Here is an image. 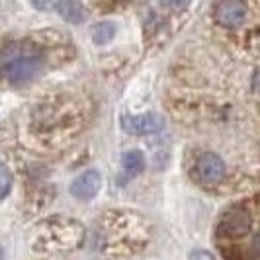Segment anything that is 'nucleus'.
<instances>
[{
    "instance_id": "f257e3e1",
    "label": "nucleus",
    "mask_w": 260,
    "mask_h": 260,
    "mask_svg": "<svg viewBox=\"0 0 260 260\" xmlns=\"http://www.w3.org/2000/svg\"><path fill=\"white\" fill-rule=\"evenodd\" d=\"M45 57L36 45L22 41L0 51V78L8 84H24L43 71Z\"/></svg>"
},
{
    "instance_id": "f03ea898",
    "label": "nucleus",
    "mask_w": 260,
    "mask_h": 260,
    "mask_svg": "<svg viewBox=\"0 0 260 260\" xmlns=\"http://www.w3.org/2000/svg\"><path fill=\"white\" fill-rule=\"evenodd\" d=\"M225 172H227L225 162H223L221 156L215 155V153H204L194 165V176L202 186L219 184L225 176Z\"/></svg>"
},
{
    "instance_id": "7ed1b4c3",
    "label": "nucleus",
    "mask_w": 260,
    "mask_h": 260,
    "mask_svg": "<svg viewBox=\"0 0 260 260\" xmlns=\"http://www.w3.org/2000/svg\"><path fill=\"white\" fill-rule=\"evenodd\" d=\"M121 129L127 131L129 135H151L165 127V119L160 114L149 112V114H139V116H125L119 117Z\"/></svg>"
},
{
    "instance_id": "20e7f679",
    "label": "nucleus",
    "mask_w": 260,
    "mask_h": 260,
    "mask_svg": "<svg viewBox=\"0 0 260 260\" xmlns=\"http://www.w3.org/2000/svg\"><path fill=\"white\" fill-rule=\"evenodd\" d=\"M250 229V215L245 208L233 206L223 213L221 221L217 225L219 237H243Z\"/></svg>"
},
{
    "instance_id": "39448f33",
    "label": "nucleus",
    "mask_w": 260,
    "mask_h": 260,
    "mask_svg": "<svg viewBox=\"0 0 260 260\" xmlns=\"http://www.w3.org/2000/svg\"><path fill=\"white\" fill-rule=\"evenodd\" d=\"M213 16L217 20V24L223 27H241L245 24L248 16V4L245 2H235V0H225L213 6Z\"/></svg>"
},
{
    "instance_id": "423d86ee",
    "label": "nucleus",
    "mask_w": 260,
    "mask_h": 260,
    "mask_svg": "<svg viewBox=\"0 0 260 260\" xmlns=\"http://www.w3.org/2000/svg\"><path fill=\"white\" fill-rule=\"evenodd\" d=\"M102 188V176L98 170H86L78 176L75 182L71 184V194L75 196L77 200L88 202L94 196L100 192Z\"/></svg>"
},
{
    "instance_id": "0eeeda50",
    "label": "nucleus",
    "mask_w": 260,
    "mask_h": 260,
    "mask_svg": "<svg viewBox=\"0 0 260 260\" xmlns=\"http://www.w3.org/2000/svg\"><path fill=\"white\" fill-rule=\"evenodd\" d=\"M53 8L61 14V18L69 24H80L86 20V8L78 2H57Z\"/></svg>"
},
{
    "instance_id": "6e6552de",
    "label": "nucleus",
    "mask_w": 260,
    "mask_h": 260,
    "mask_svg": "<svg viewBox=\"0 0 260 260\" xmlns=\"http://www.w3.org/2000/svg\"><path fill=\"white\" fill-rule=\"evenodd\" d=\"M121 167L123 170L129 174V176H135L139 172L145 170V156L141 151H127L121 156Z\"/></svg>"
},
{
    "instance_id": "1a4fd4ad",
    "label": "nucleus",
    "mask_w": 260,
    "mask_h": 260,
    "mask_svg": "<svg viewBox=\"0 0 260 260\" xmlns=\"http://www.w3.org/2000/svg\"><path fill=\"white\" fill-rule=\"evenodd\" d=\"M116 24L114 22H100V24H96V26L92 27V39H94V43H98V45H104L108 43L110 39L116 36Z\"/></svg>"
},
{
    "instance_id": "9d476101",
    "label": "nucleus",
    "mask_w": 260,
    "mask_h": 260,
    "mask_svg": "<svg viewBox=\"0 0 260 260\" xmlns=\"http://www.w3.org/2000/svg\"><path fill=\"white\" fill-rule=\"evenodd\" d=\"M10 186H12V174L0 162V200H4L10 194Z\"/></svg>"
},
{
    "instance_id": "9b49d317",
    "label": "nucleus",
    "mask_w": 260,
    "mask_h": 260,
    "mask_svg": "<svg viewBox=\"0 0 260 260\" xmlns=\"http://www.w3.org/2000/svg\"><path fill=\"white\" fill-rule=\"evenodd\" d=\"M192 260H217L211 252L208 250H194L192 252Z\"/></svg>"
},
{
    "instance_id": "f8f14e48",
    "label": "nucleus",
    "mask_w": 260,
    "mask_h": 260,
    "mask_svg": "<svg viewBox=\"0 0 260 260\" xmlns=\"http://www.w3.org/2000/svg\"><path fill=\"white\" fill-rule=\"evenodd\" d=\"M256 78H258V73L254 71L252 73V92H256Z\"/></svg>"
},
{
    "instance_id": "ddd939ff",
    "label": "nucleus",
    "mask_w": 260,
    "mask_h": 260,
    "mask_svg": "<svg viewBox=\"0 0 260 260\" xmlns=\"http://www.w3.org/2000/svg\"><path fill=\"white\" fill-rule=\"evenodd\" d=\"M0 260H4V254H2V250H0Z\"/></svg>"
}]
</instances>
